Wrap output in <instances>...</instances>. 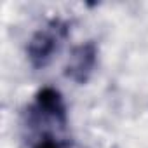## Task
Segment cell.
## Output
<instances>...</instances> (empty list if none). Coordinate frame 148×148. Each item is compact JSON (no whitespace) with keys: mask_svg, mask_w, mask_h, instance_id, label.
Segmentation results:
<instances>
[{"mask_svg":"<svg viewBox=\"0 0 148 148\" xmlns=\"http://www.w3.org/2000/svg\"><path fill=\"white\" fill-rule=\"evenodd\" d=\"M68 35H70V25L64 19H52L44 28L37 30L26 45L30 64L37 70L45 68L52 61L54 54L61 49Z\"/></svg>","mask_w":148,"mask_h":148,"instance_id":"obj_1","label":"cell"},{"mask_svg":"<svg viewBox=\"0 0 148 148\" xmlns=\"http://www.w3.org/2000/svg\"><path fill=\"white\" fill-rule=\"evenodd\" d=\"M96 63H98L96 44L92 40L84 42L77 47H73L64 66V75L75 84H87L94 73Z\"/></svg>","mask_w":148,"mask_h":148,"instance_id":"obj_2","label":"cell"},{"mask_svg":"<svg viewBox=\"0 0 148 148\" xmlns=\"http://www.w3.org/2000/svg\"><path fill=\"white\" fill-rule=\"evenodd\" d=\"M35 113L37 117L49 119L51 122L64 127L66 125V105L61 92L54 87H44L35 96Z\"/></svg>","mask_w":148,"mask_h":148,"instance_id":"obj_3","label":"cell"},{"mask_svg":"<svg viewBox=\"0 0 148 148\" xmlns=\"http://www.w3.org/2000/svg\"><path fill=\"white\" fill-rule=\"evenodd\" d=\"M33 148H68L64 143H61V141H58V139H54V138H49V136H45V138H42Z\"/></svg>","mask_w":148,"mask_h":148,"instance_id":"obj_4","label":"cell"}]
</instances>
